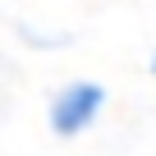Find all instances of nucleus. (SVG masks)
Listing matches in <instances>:
<instances>
[{
    "instance_id": "f257e3e1",
    "label": "nucleus",
    "mask_w": 156,
    "mask_h": 156,
    "mask_svg": "<svg viewBox=\"0 0 156 156\" xmlns=\"http://www.w3.org/2000/svg\"><path fill=\"white\" fill-rule=\"evenodd\" d=\"M101 106H106V87L101 83H87V78H83V83H69L51 101V129L60 138H78V133L101 115Z\"/></svg>"
},
{
    "instance_id": "f03ea898",
    "label": "nucleus",
    "mask_w": 156,
    "mask_h": 156,
    "mask_svg": "<svg viewBox=\"0 0 156 156\" xmlns=\"http://www.w3.org/2000/svg\"><path fill=\"white\" fill-rule=\"evenodd\" d=\"M151 73H156V55H151Z\"/></svg>"
}]
</instances>
